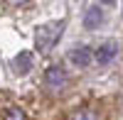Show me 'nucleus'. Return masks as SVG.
Segmentation results:
<instances>
[{"instance_id": "nucleus-1", "label": "nucleus", "mask_w": 123, "mask_h": 120, "mask_svg": "<svg viewBox=\"0 0 123 120\" xmlns=\"http://www.w3.org/2000/svg\"><path fill=\"white\" fill-rule=\"evenodd\" d=\"M62 32H64V22H47L42 27H37V32H35V47L42 54L49 52V49L57 44V39L62 37Z\"/></svg>"}, {"instance_id": "nucleus-2", "label": "nucleus", "mask_w": 123, "mask_h": 120, "mask_svg": "<svg viewBox=\"0 0 123 120\" xmlns=\"http://www.w3.org/2000/svg\"><path fill=\"white\" fill-rule=\"evenodd\" d=\"M67 81H69V76H67V71L62 66H49L44 71V83L49 88H54V91H62L67 86Z\"/></svg>"}, {"instance_id": "nucleus-3", "label": "nucleus", "mask_w": 123, "mask_h": 120, "mask_svg": "<svg viewBox=\"0 0 123 120\" xmlns=\"http://www.w3.org/2000/svg\"><path fill=\"white\" fill-rule=\"evenodd\" d=\"M69 61L74 66H79V69H86L91 61H94V52H91L89 47H76V49L69 52Z\"/></svg>"}, {"instance_id": "nucleus-4", "label": "nucleus", "mask_w": 123, "mask_h": 120, "mask_svg": "<svg viewBox=\"0 0 123 120\" xmlns=\"http://www.w3.org/2000/svg\"><path fill=\"white\" fill-rule=\"evenodd\" d=\"M116 54H118V44L116 42H106V44H101L94 52V61L96 64H108Z\"/></svg>"}, {"instance_id": "nucleus-5", "label": "nucleus", "mask_w": 123, "mask_h": 120, "mask_svg": "<svg viewBox=\"0 0 123 120\" xmlns=\"http://www.w3.org/2000/svg\"><path fill=\"white\" fill-rule=\"evenodd\" d=\"M101 22H104V10H101L98 5H91L84 12V27L86 29H98Z\"/></svg>"}, {"instance_id": "nucleus-6", "label": "nucleus", "mask_w": 123, "mask_h": 120, "mask_svg": "<svg viewBox=\"0 0 123 120\" xmlns=\"http://www.w3.org/2000/svg\"><path fill=\"white\" fill-rule=\"evenodd\" d=\"M30 69H32V54H30V52H20L15 56V71L20 76H25Z\"/></svg>"}, {"instance_id": "nucleus-7", "label": "nucleus", "mask_w": 123, "mask_h": 120, "mask_svg": "<svg viewBox=\"0 0 123 120\" xmlns=\"http://www.w3.org/2000/svg\"><path fill=\"white\" fill-rule=\"evenodd\" d=\"M71 120H101V113L96 110V108H81V110H76L74 115H71Z\"/></svg>"}, {"instance_id": "nucleus-8", "label": "nucleus", "mask_w": 123, "mask_h": 120, "mask_svg": "<svg viewBox=\"0 0 123 120\" xmlns=\"http://www.w3.org/2000/svg\"><path fill=\"white\" fill-rule=\"evenodd\" d=\"M3 120H25V113H22V108L10 105L7 110H5V115H3Z\"/></svg>"}]
</instances>
